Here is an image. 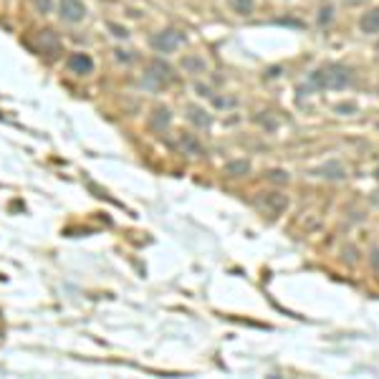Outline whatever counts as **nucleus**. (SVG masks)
<instances>
[{
	"label": "nucleus",
	"mask_w": 379,
	"mask_h": 379,
	"mask_svg": "<svg viewBox=\"0 0 379 379\" xmlns=\"http://www.w3.org/2000/svg\"><path fill=\"white\" fill-rule=\"evenodd\" d=\"M351 74L347 66H323V68H316L311 76H309V84L314 88H344L349 86Z\"/></svg>",
	"instance_id": "obj_1"
},
{
	"label": "nucleus",
	"mask_w": 379,
	"mask_h": 379,
	"mask_svg": "<svg viewBox=\"0 0 379 379\" xmlns=\"http://www.w3.org/2000/svg\"><path fill=\"white\" fill-rule=\"evenodd\" d=\"M182 41H185V35L179 30L167 28L152 38V48L157 53H172V51H177V46H182Z\"/></svg>",
	"instance_id": "obj_2"
},
{
	"label": "nucleus",
	"mask_w": 379,
	"mask_h": 379,
	"mask_svg": "<svg viewBox=\"0 0 379 379\" xmlns=\"http://www.w3.org/2000/svg\"><path fill=\"white\" fill-rule=\"evenodd\" d=\"M59 15H61V21H66V23H79V21H84L86 8H84L81 0H61Z\"/></svg>",
	"instance_id": "obj_3"
},
{
	"label": "nucleus",
	"mask_w": 379,
	"mask_h": 379,
	"mask_svg": "<svg viewBox=\"0 0 379 379\" xmlns=\"http://www.w3.org/2000/svg\"><path fill=\"white\" fill-rule=\"evenodd\" d=\"M147 81L154 88H162L165 84L172 81V68H170L165 61H154V63L149 66V71H147Z\"/></svg>",
	"instance_id": "obj_4"
},
{
	"label": "nucleus",
	"mask_w": 379,
	"mask_h": 379,
	"mask_svg": "<svg viewBox=\"0 0 379 379\" xmlns=\"http://www.w3.org/2000/svg\"><path fill=\"white\" fill-rule=\"evenodd\" d=\"M286 205H288V200H286V195H281V192H265V195L261 197V207H265L270 215L283 212Z\"/></svg>",
	"instance_id": "obj_5"
},
{
	"label": "nucleus",
	"mask_w": 379,
	"mask_h": 379,
	"mask_svg": "<svg viewBox=\"0 0 379 379\" xmlns=\"http://www.w3.org/2000/svg\"><path fill=\"white\" fill-rule=\"evenodd\" d=\"M68 68H71L74 74H79V76H86V74L94 71V61H91V56H86V53H74V56L68 59Z\"/></svg>",
	"instance_id": "obj_6"
},
{
	"label": "nucleus",
	"mask_w": 379,
	"mask_h": 379,
	"mask_svg": "<svg viewBox=\"0 0 379 379\" xmlns=\"http://www.w3.org/2000/svg\"><path fill=\"white\" fill-rule=\"evenodd\" d=\"M179 149H182L185 154H190V157H203L205 154L203 145L197 142L195 134H182V137H179Z\"/></svg>",
	"instance_id": "obj_7"
},
{
	"label": "nucleus",
	"mask_w": 379,
	"mask_h": 379,
	"mask_svg": "<svg viewBox=\"0 0 379 379\" xmlns=\"http://www.w3.org/2000/svg\"><path fill=\"white\" fill-rule=\"evenodd\" d=\"M170 121H172V114H170V109L167 106H157L154 112H152V129H157V132H165L167 127H170Z\"/></svg>",
	"instance_id": "obj_8"
},
{
	"label": "nucleus",
	"mask_w": 379,
	"mask_h": 379,
	"mask_svg": "<svg viewBox=\"0 0 379 379\" xmlns=\"http://www.w3.org/2000/svg\"><path fill=\"white\" fill-rule=\"evenodd\" d=\"M359 28H362V33H367V35H374L379 30V13L377 10H367V13L359 18Z\"/></svg>",
	"instance_id": "obj_9"
},
{
	"label": "nucleus",
	"mask_w": 379,
	"mask_h": 379,
	"mask_svg": "<svg viewBox=\"0 0 379 379\" xmlns=\"http://www.w3.org/2000/svg\"><path fill=\"white\" fill-rule=\"evenodd\" d=\"M187 119H190V124H195L197 129H207V127L212 124V117H210L205 109H197V106H190V109H187Z\"/></svg>",
	"instance_id": "obj_10"
},
{
	"label": "nucleus",
	"mask_w": 379,
	"mask_h": 379,
	"mask_svg": "<svg viewBox=\"0 0 379 379\" xmlns=\"http://www.w3.org/2000/svg\"><path fill=\"white\" fill-rule=\"evenodd\" d=\"M38 46H41L43 51H48V53H56V51H59V38H56L51 30H43V33L38 35Z\"/></svg>",
	"instance_id": "obj_11"
},
{
	"label": "nucleus",
	"mask_w": 379,
	"mask_h": 379,
	"mask_svg": "<svg viewBox=\"0 0 379 379\" xmlns=\"http://www.w3.org/2000/svg\"><path fill=\"white\" fill-rule=\"evenodd\" d=\"M319 175L326 179H341L344 177V167L339 162H326L323 167H319Z\"/></svg>",
	"instance_id": "obj_12"
},
{
	"label": "nucleus",
	"mask_w": 379,
	"mask_h": 379,
	"mask_svg": "<svg viewBox=\"0 0 379 379\" xmlns=\"http://www.w3.org/2000/svg\"><path fill=\"white\" fill-rule=\"evenodd\" d=\"M248 170H250L248 159H235V162H228V165H225V175H230V177L248 175Z\"/></svg>",
	"instance_id": "obj_13"
},
{
	"label": "nucleus",
	"mask_w": 379,
	"mask_h": 379,
	"mask_svg": "<svg viewBox=\"0 0 379 379\" xmlns=\"http://www.w3.org/2000/svg\"><path fill=\"white\" fill-rule=\"evenodd\" d=\"M182 68L190 71V74H203L205 71V61L197 59V56H185L182 59Z\"/></svg>",
	"instance_id": "obj_14"
},
{
	"label": "nucleus",
	"mask_w": 379,
	"mask_h": 379,
	"mask_svg": "<svg viewBox=\"0 0 379 379\" xmlns=\"http://www.w3.org/2000/svg\"><path fill=\"white\" fill-rule=\"evenodd\" d=\"M233 3V10L240 15H250L253 13V0H230Z\"/></svg>",
	"instance_id": "obj_15"
},
{
	"label": "nucleus",
	"mask_w": 379,
	"mask_h": 379,
	"mask_svg": "<svg viewBox=\"0 0 379 379\" xmlns=\"http://www.w3.org/2000/svg\"><path fill=\"white\" fill-rule=\"evenodd\" d=\"M331 21H334V8H331V5H323V8L319 10V18H316V23H319V26H329Z\"/></svg>",
	"instance_id": "obj_16"
},
{
	"label": "nucleus",
	"mask_w": 379,
	"mask_h": 379,
	"mask_svg": "<svg viewBox=\"0 0 379 379\" xmlns=\"http://www.w3.org/2000/svg\"><path fill=\"white\" fill-rule=\"evenodd\" d=\"M256 121H258V124H263V127H265V129H268V132H270V129H276V127H278V121H276V119L270 117V114H268V112H263V114H258V117H256Z\"/></svg>",
	"instance_id": "obj_17"
},
{
	"label": "nucleus",
	"mask_w": 379,
	"mask_h": 379,
	"mask_svg": "<svg viewBox=\"0 0 379 379\" xmlns=\"http://www.w3.org/2000/svg\"><path fill=\"white\" fill-rule=\"evenodd\" d=\"M109 30H112V35H117V38H127L129 33L124 26H117V23H109Z\"/></svg>",
	"instance_id": "obj_18"
},
{
	"label": "nucleus",
	"mask_w": 379,
	"mask_h": 379,
	"mask_svg": "<svg viewBox=\"0 0 379 379\" xmlns=\"http://www.w3.org/2000/svg\"><path fill=\"white\" fill-rule=\"evenodd\" d=\"M33 3L41 13H51V0H33Z\"/></svg>",
	"instance_id": "obj_19"
},
{
	"label": "nucleus",
	"mask_w": 379,
	"mask_h": 379,
	"mask_svg": "<svg viewBox=\"0 0 379 379\" xmlns=\"http://www.w3.org/2000/svg\"><path fill=\"white\" fill-rule=\"evenodd\" d=\"M268 177L270 179H278V182H286L288 177H286V172H281V170H273V172H268Z\"/></svg>",
	"instance_id": "obj_20"
},
{
	"label": "nucleus",
	"mask_w": 379,
	"mask_h": 379,
	"mask_svg": "<svg viewBox=\"0 0 379 379\" xmlns=\"http://www.w3.org/2000/svg\"><path fill=\"white\" fill-rule=\"evenodd\" d=\"M195 91H200V96H207V99L212 96V94H210V88L205 86V84H195Z\"/></svg>",
	"instance_id": "obj_21"
},
{
	"label": "nucleus",
	"mask_w": 379,
	"mask_h": 379,
	"mask_svg": "<svg viewBox=\"0 0 379 379\" xmlns=\"http://www.w3.org/2000/svg\"><path fill=\"white\" fill-rule=\"evenodd\" d=\"M117 59L124 61V63H129V61L134 59V56H129V51H117Z\"/></svg>",
	"instance_id": "obj_22"
},
{
	"label": "nucleus",
	"mask_w": 379,
	"mask_h": 379,
	"mask_svg": "<svg viewBox=\"0 0 379 379\" xmlns=\"http://www.w3.org/2000/svg\"><path fill=\"white\" fill-rule=\"evenodd\" d=\"M336 112L339 114H347V112H354V106L351 104H341V106H336Z\"/></svg>",
	"instance_id": "obj_23"
},
{
	"label": "nucleus",
	"mask_w": 379,
	"mask_h": 379,
	"mask_svg": "<svg viewBox=\"0 0 379 379\" xmlns=\"http://www.w3.org/2000/svg\"><path fill=\"white\" fill-rule=\"evenodd\" d=\"M347 3H349V5H356V3H359V0H347Z\"/></svg>",
	"instance_id": "obj_24"
}]
</instances>
